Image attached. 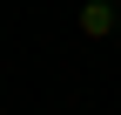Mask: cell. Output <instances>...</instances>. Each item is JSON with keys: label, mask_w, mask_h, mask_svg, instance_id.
Wrapping results in <instances>:
<instances>
[{"label": "cell", "mask_w": 121, "mask_h": 115, "mask_svg": "<svg viewBox=\"0 0 121 115\" xmlns=\"http://www.w3.org/2000/svg\"><path fill=\"white\" fill-rule=\"evenodd\" d=\"M74 20H81L87 41H108V34H114V0H81V14H74Z\"/></svg>", "instance_id": "1"}]
</instances>
